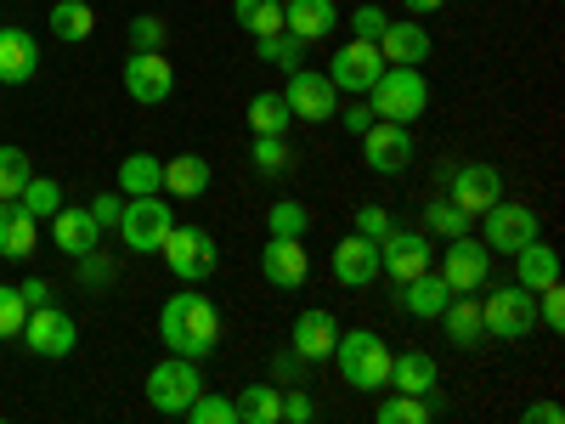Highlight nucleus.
I'll return each mask as SVG.
<instances>
[{"mask_svg": "<svg viewBox=\"0 0 565 424\" xmlns=\"http://www.w3.org/2000/svg\"><path fill=\"white\" fill-rule=\"evenodd\" d=\"M34 357H45V362H63L74 346H79V322L52 300V306H34L29 317H23V335H18Z\"/></svg>", "mask_w": 565, "mask_h": 424, "instance_id": "nucleus-10", "label": "nucleus"}, {"mask_svg": "<svg viewBox=\"0 0 565 424\" xmlns=\"http://www.w3.org/2000/svg\"><path fill=\"white\" fill-rule=\"evenodd\" d=\"M447 300H452V289L441 283L436 266L418 272V277H407V283H396V306H402L407 317H418V322H436V317L447 311Z\"/></svg>", "mask_w": 565, "mask_h": 424, "instance_id": "nucleus-23", "label": "nucleus"}, {"mask_svg": "<svg viewBox=\"0 0 565 424\" xmlns=\"http://www.w3.org/2000/svg\"><path fill=\"white\" fill-rule=\"evenodd\" d=\"M481 317H487V335L492 340H532L537 335V295L532 289H492L487 283V300H481Z\"/></svg>", "mask_w": 565, "mask_h": 424, "instance_id": "nucleus-6", "label": "nucleus"}, {"mask_svg": "<svg viewBox=\"0 0 565 424\" xmlns=\"http://www.w3.org/2000/svg\"><path fill=\"white\" fill-rule=\"evenodd\" d=\"M210 181H215V170H210L204 153H175L164 165V176H159V193H170V199H204Z\"/></svg>", "mask_w": 565, "mask_h": 424, "instance_id": "nucleus-26", "label": "nucleus"}, {"mask_svg": "<svg viewBox=\"0 0 565 424\" xmlns=\"http://www.w3.org/2000/svg\"><path fill=\"white\" fill-rule=\"evenodd\" d=\"M18 204H23L34 221H52L68 199H63V181H52V176H29V181H23V193H18Z\"/></svg>", "mask_w": 565, "mask_h": 424, "instance_id": "nucleus-37", "label": "nucleus"}, {"mask_svg": "<svg viewBox=\"0 0 565 424\" xmlns=\"http://www.w3.org/2000/svg\"><path fill=\"white\" fill-rule=\"evenodd\" d=\"M322 74L334 80L340 97H367L373 80L385 74V57H380V45H373V40H345L340 52L328 57V68H322Z\"/></svg>", "mask_w": 565, "mask_h": 424, "instance_id": "nucleus-11", "label": "nucleus"}, {"mask_svg": "<svg viewBox=\"0 0 565 424\" xmlns=\"http://www.w3.org/2000/svg\"><path fill=\"white\" fill-rule=\"evenodd\" d=\"M334 119H340L351 136H362V130L373 125V108H367V103H340V114H334Z\"/></svg>", "mask_w": 565, "mask_h": 424, "instance_id": "nucleus-52", "label": "nucleus"}, {"mask_svg": "<svg viewBox=\"0 0 565 424\" xmlns=\"http://www.w3.org/2000/svg\"><path fill=\"white\" fill-rule=\"evenodd\" d=\"M295 125V114H289V103H282V91H255L249 97V130L255 136H282Z\"/></svg>", "mask_w": 565, "mask_h": 424, "instance_id": "nucleus-33", "label": "nucleus"}, {"mask_svg": "<svg viewBox=\"0 0 565 424\" xmlns=\"http://www.w3.org/2000/svg\"><path fill=\"white\" fill-rule=\"evenodd\" d=\"M232 407H238V424H282V391L260 380L232 396Z\"/></svg>", "mask_w": 565, "mask_h": 424, "instance_id": "nucleus-30", "label": "nucleus"}, {"mask_svg": "<svg viewBox=\"0 0 565 424\" xmlns=\"http://www.w3.org/2000/svg\"><path fill=\"white\" fill-rule=\"evenodd\" d=\"M170 204L164 193H148V199H125V215H119V232H125V250L130 255H159V244L170 239Z\"/></svg>", "mask_w": 565, "mask_h": 424, "instance_id": "nucleus-9", "label": "nucleus"}, {"mask_svg": "<svg viewBox=\"0 0 565 424\" xmlns=\"http://www.w3.org/2000/svg\"><path fill=\"white\" fill-rule=\"evenodd\" d=\"M391 226H396V221H391V210H380V204H362V210H356V226H351V232H362V239H373V244H380Z\"/></svg>", "mask_w": 565, "mask_h": 424, "instance_id": "nucleus-49", "label": "nucleus"}, {"mask_svg": "<svg viewBox=\"0 0 565 424\" xmlns=\"http://www.w3.org/2000/svg\"><path fill=\"white\" fill-rule=\"evenodd\" d=\"M282 103H289V114L306 119V125H328L340 114V91L322 68H295L289 85H282Z\"/></svg>", "mask_w": 565, "mask_h": 424, "instance_id": "nucleus-12", "label": "nucleus"}, {"mask_svg": "<svg viewBox=\"0 0 565 424\" xmlns=\"http://www.w3.org/2000/svg\"><path fill=\"white\" fill-rule=\"evenodd\" d=\"M306 368H311V362H306V357H295V351H282V357L271 362V373H277V380H282V385H295V380H300V373H306Z\"/></svg>", "mask_w": 565, "mask_h": 424, "instance_id": "nucleus-53", "label": "nucleus"}, {"mask_svg": "<svg viewBox=\"0 0 565 424\" xmlns=\"http://www.w3.org/2000/svg\"><path fill=\"white\" fill-rule=\"evenodd\" d=\"M266 232H271V239H306V232H311V210L300 199H277L266 210Z\"/></svg>", "mask_w": 565, "mask_h": 424, "instance_id": "nucleus-38", "label": "nucleus"}, {"mask_svg": "<svg viewBox=\"0 0 565 424\" xmlns=\"http://www.w3.org/2000/svg\"><path fill=\"white\" fill-rule=\"evenodd\" d=\"M255 57H260V63H271V68H282V74H295V68H306V40H300V34H289V29L260 34V40H255Z\"/></svg>", "mask_w": 565, "mask_h": 424, "instance_id": "nucleus-32", "label": "nucleus"}, {"mask_svg": "<svg viewBox=\"0 0 565 424\" xmlns=\"http://www.w3.org/2000/svg\"><path fill=\"white\" fill-rule=\"evenodd\" d=\"M159 176H164V159H153V153H125V159H119V193H125V199H148V193H159Z\"/></svg>", "mask_w": 565, "mask_h": 424, "instance_id": "nucleus-31", "label": "nucleus"}, {"mask_svg": "<svg viewBox=\"0 0 565 424\" xmlns=\"http://www.w3.org/2000/svg\"><path fill=\"white\" fill-rule=\"evenodd\" d=\"M282 29L300 34L306 45H317L340 29V7L334 0H282Z\"/></svg>", "mask_w": 565, "mask_h": 424, "instance_id": "nucleus-25", "label": "nucleus"}, {"mask_svg": "<svg viewBox=\"0 0 565 424\" xmlns=\"http://www.w3.org/2000/svg\"><path fill=\"white\" fill-rule=\"evenodd\" d=\"M402 7H407L413 18H430V12H441V7H447V0H402Z\"/></svg>", "mask_w": 565, "mask_h": 424, "instance_id": "nucleus-55", "label": "nucleus"}, {"mask_svg": "<svg viewBox=\"0 0 565 424\" xmlns=\"http://www.w3.org/2000/svg\"><path fill=\"white\" fill-rule=\"evenodd\" d=\"M181 418H193V424H238V407H232V396H221V391H199Z\"/></svg>", "mask_w": 565, "mask_h": 424, "instance_id": "nucleus-41", "label": "nucleus"}, {"mask_svg": "<svg viewBox=\"0 0 565 424\" xmlns=\"http://www.w3.org/2000/svg\"><path fill=\"white\" fill-rule=\"evenodd\" d=\"M514 283H521V289H548V283H559V255L537 239V244H526L521 255H514Z\"/></svg>", "mask_w": 565, "mask_h": 424, "instance_id": "nucleus-29", "label": "nucleus"}, {"mask_svg": "<svg viewBox=\"0 0 565 424\" xmlns=\"http://www.w3.org/2000/svg\"><path fill=\"white\" fill-rule=\"evenodd\" d=\"M328 272H334L340 289H367V283H380V244L362 239V232H345L328 255Z\"/></svg>", "mask_w": 565, "mask_h": 424, "instance_id": "nucleus-17", "label": "nucleus"}, {"mask_svg": "<svg viewBox=\"0 0 565 424\" xmlns=\"http://www.w3.org/2000/svg\"><path fill=\"white\" fill-rule=\"evenodd\" d=\"M436 322L447 328V340H452L458 351H476V346L487 340V317H481V300H476V295H452Z\"/></svg>", "mask_w": 565, "mask_h": 424, "instance_id": "nucleus-27", "label": "nucleus"}, {"mask_svg": "<svg viewBox=\"0 0 565 424\" xmlns=\"http://www.w3.org/2000/svg\"><path fill=\"white\" fill-rule=\"evenodd\" d=\"M97 244H103V226H97V215H90V204H63L52 215V250H63L68 261L90 255Z\"/></svg>", "mask_w": 565, "mask_h": 424, "instance_id": "nucleus-20", "label": "nucleus"}, {"mask_svg": "<svg viewBox=\"0 0 565 424\" xmlns=\"http://www.w3.org/2000/svg\"><path fill=\"white\" fill-rule=\"evenodd\" d=\"M430 418H436V402L407 396V391H396V396L380 402V424H430Z\"/></svg>", "mask_w": 565, "mask_h": 424, "instance_id": "nucleus-39", "label": "nucleus"}, {"mask_svg": "<svg viewBox=\"0 0 565 424\" xmlns=\"http://www.w3.org/2000/svg\"><path fill=\"white\" fill-rule=\"evenodd\" d=\"M45 18H52V34L63 45H79V40H90V29H97V12H90L85 0H57Z\"/></svg>", "mask_w": 565, "mask_h": 424, "instance_id": "nucleus-34", "label": "nucleus"}, {"mask_svg": "<svg viewBox=\"0 0 565 424\" xmlns=\"http://www.w3.org/2000/svg\"><path fill=\"white\" fill-rule=\"evenodd\" d=\"M130 52H164V40H170V29H164V18H153V12H141V18H130Z\"/></svg>", "mask_w": 565, "mask_h": 424, "instance_id": "nucleus-43", "label": "nucleus"}, {"mask_svg": "<svg viewBox=\"0 0 565 424\" xmlns=\"http://www.w3.org/2000/svg\"><path fill=\"white\" fill-rule=\"evenodd\" d=\"M23 317H29V306L18 295V283H0V340H18L23 335Z\"/></svg>", "mask_w": 565, "mask_h": 424, "instance_id": "nucleus-45", "label": "nucleus"}, {"mask_svg": "<svg viewBox=\"0 0 565 424\" xmlns=\"http://www.w3.org/2000/svg\"><path fill=\"white\" fill-rule=\"evenodd\" d=\"M367 108H373V119H396V125H413L424 108H430V80H424L418 68L385 63V74L373 80V91H367Z\"/></svg>", "mask_w": 565, "mask_h": 424, "instance_id": "nucleus-3", "label": "nucleus"}, {"mask_svg": "<svg viewBox=\"0 0 565 424\" xmlns=\"http://www.w3.org/2000/svg\"><path fill=\"white\" fill-rule=\"evenodd\" d=\"M430 266H436V239L424 226H391L380 239V277L407 283V277L430 272Z\"/></svg>", "mask_w": 565, "mask_h": 424, "instance_id": "nucleus-8", "label": "nucleus"}, {"mask_svg": "<svg viewBox=\"0 0 565 424\" xmlns=\"http://www.w3.org/2000/svg\"><path fill=\"white\" fill-rule=\"evenodd\" d=\"M232 18H238V29H244L249 40L277 34V29H282V0H232Z\"/></svg>", "mask_w": 565, "mask_h": 424, "instance_id": "nucleus-36", "label": "nucleus"}, {"mask_svg": "<svg viewBox=\"0 0 565 424\" xmlns=\"http://www.w3.org/2000/svg\"><path fill=\"white\" fill-rule=\"evenodd\" d=\"M476 221L487 226V250H492V255H521L526 244H537V239H543L537 210H532V204H514V199H498V204H492V210H481Z\"/></svg>", "mask_w": 565, "mask_h": 424, "instance_id": "nucleus-7", "label": "nucleus"}, {"mask_svg": "<svg viewBox=\"0 0 565 424\" xmlns=\"http://www.w3.org/2000/svg\"><path fill=\"white\" fill-rule=\"evenodd\" d=\"M424 232L430 239H463V232H476V215L458 210L452 199H430L424 204Z\"/></svg>", "mask_w": 565, "mask_h": 424, "instance_id": "nucleus-35", "label": "nucleus"}, {"mask_svg": "<svg viewBox=\"0 0 565 424\" xmlns=\"http://www.w3.org/2000/svg\"><path fill=\"white\" fill-rule=\"evenodd\" d=\"M334 340H340V317L328 306H306L289 328V351L306 357V362H328L334 357Z\"/></svg>", "mask_w": 565, "mask_h": 424, "instance_id": "nucleus-18", "label": "nucleus"}, {"mask_svg": "<svg viewBox=\"0 0 565 424\" xmlns=\"http://www.w3.org/2000/svg\"><path fill=\"white\" fill-rule=\"evenodd\" d=\"M159 255H164L170 277H181V283H210L215 266H221L215 232H210V226H181V221L170 226V239L159 244Z\"/></svg>", "mask_w": 565, "mask_h": 424, "instance_id": "nucleus-5", "label": "nucleus"}, {"mask_svg": "<svg viewBox=\"0 0 565 424\" xmlns=\"http://www.w3.org/2000/svg\"><path fill=\"white\" fill-rule=\"evenodd\" d=\"M537 328H548V335H559V328H565V289H559V283L537 289Z\"/></svg>", "mask_w": 565, "mask_h": 424, "instance_id": "nucleus-46", "label": "nucleus"}, {"mask_svg": "<svg viewBox=\"0 0 565 424\" xmlns=\"http://www.w3.org/2000/svg\"><path fill=\"white\" fill-rule=\"evenodd\" d=\"M441 283H447L452 295L487 289V283H492V250L476 244L469 232H463V239H447V250H441Z\"/></svg>", "mask_w": 565, "mask_h": 424, "instance_id": "nucleus-14", "label": "nucleus"}, {"mask_svg": "<svg viewBox=\"0 0 565 424\" xmlns=\"http://www.w3.org/2000/svg\"><path fill=\"white\" fill-rule=\"evenodd\" d=\"M29 176H34V165L23 148H0V199H18Z\"/></svg>", "mask_w": 565, "mask_h": 424, "instance_id": "nucleus-42", "label": "nucleus"}, {"mask_svg": "<svg viewBox=\"0 0 565 424\" xmlns=\"http://www.w3.org/2000/svg\"><path fill=\"white\" fill-rule=\"evenodd\" d=\"M34 215L18 199H0V261H29L34 255Z\"/></svg>", "mask_w": 565, "mask_h": 424, "instance_id": "nucleus-28", "label": "nucleus"}, {"mask_svg": "<svg viewBox=\"0 0 565 424\" xmlns=\"http://www.w3.org/2000/svg\"><path fill=\"white\" fill-rule=\"evenodd\" d=\"M170 91H175V68L164 52H130L125 57V97L136 108H159L170 103Z\"/></svg>", "mask_w": 565, "mask_h": 424, "instance_id": "nucleus-15", "label": "nucleus"}, {"mask_svg": "<svg viewBox=\"0 0 565 424\" xmlns=\"http://www.w3.org/2000/svg\"><path fill=\"white\" fill-rule=\"evenodd\" d=\"M385 23H391V12L367 0V7H356V12H351V40H380V34H385Z\"/></svg>", "mask_w": 565, "mask_h": 424, "instance_id": "nucleus-47", "label": "nucleus"}, {"mask_svg": "<svg viewBox=\"0 0 565 424\" xmlns=\"http://www.w3.org/2000/svg\"><path fill=\"white\" fill-rule=\"evenodd\" d=\"M159 340H164V351L193 357V362H204L221 346V311L199 283H186L181 295H170L159 306Z\"/></svg>", "mask_w": 565, "mask_h": 424, "instance_id": "nucleus-1", "label": "nucleus"}, {"mask_svg": "<svg viewBox=\"0 0 565 424\" xmlns=\"http://www.w3.org/2000/svg\"><path fill=\"white\" fill-rule=\"evenodd\" d=\"M199 391H204V368H199L193 357L164 351V362H153V368H148V407H153V413H164V418L186 413Z\"/></svg>", "mask_w": 565, "mask_h": 424, "instance_id": "nucleus-4", "label": "nucleus"}, {"mask_svg": "<svg viewBox=\"0 0 565 424\" xmlns=\"http://www.w3.org/2000/svg\"><path fill=\"white\" fill-rule=\"evenodd\" d=\"M40 74V40L18 23H0V85H29Z\"/></svg>", "mask_w": 565, "mask_h": 424, "instance_id": "nucleus-22", "label": "nucleus"}, {"mask_svg": "<svg viewBox=\"0 0 565 424\" xmlns=\"http://www.w3.org/2000/svg\"><path fill=\"white\" fill-rule=\"evenodd\" d=\"M373 45H380V57L385 63H402V68H418V63H430V29H424V23H413V18H391L385 23V34L380 40H373Z\"/></svg>", "mask_w": 565, "mask_h": 424, "instance_id": "nucleus-21", "label": "nucleus"}, {"mask_svg": "<svg viewBox=\"0 0 565 424\" xmlns=\"http://www.w3.org/2000/svg\"><path fill=\"white\" fill-rule=\"evenodd\" d=\"M260 272H266L271 289H306V277H311L306 239H266L260 244Z\"/></svg>", "mask_w": 565, "mask_h": 424, "instance_id": "nucleus-19", "label": "nucleus"}, {"mask_svg": "<svg viewBox=\"0 0 565 424\" xmlns=\"http://www.w3.org/2000/svg\"><path fill=\"white\" fill-rule=\"evenodd\" d=\"M362 159L373 176H402L413 165V125H396V119H373L362 136Z\"/></svg>", "mask_w": 565, "mask_h": 424, "instance_id": "nucleus-13", "label": "nucleus"}, {"mask_svg": "<svg viewBox=\"0 0 565 424\" xmlns=\"http://www.w3.org/2000/svg\"><path fill=\"white\" fill-rule=\"evenodd\" d=\"M391 346L373 335V328H340V340H334V357L328 362H340V380L362 396L373 391H391Z\"/></svg>", "mask_w": 565, "mask_h": 424, "instance_id": "nucleus-2", "label": "nucleus"}, {"mask_svg": "<svg viewBox=\"0 0 565 424\" xmlns=\"http://www.w3.org/2000/svg\"><path fill=\"white\" fill-rule=\"evenodd\" d=\"M90 215H97V226L108 232H119V215H125V193H97V199H90Z\"/></svg>", "mask_w": 565, "mask_h": 424, "instance_id": "nucleus-50", "label": "nucleus"}, {"mask_svg": "<svg viewBox=\"0 0 565 424\" xmlns=\"http://www.w3.org/2000/svg\"><path fill=\"white\" fill-rule=\"evenodd\" d=\"M74 277H79V289L103 295L108 283H114V261H108L103 250H90V255H79V261H74Z\"/></svg>", "mask_w": 565, "mask_h": 424, "instance_id": "nucleus-44", "label": "nucleus"}, {"mask_svg": "<svg viewBox=\"0 0 565 424\" xmlns=\"http://www.w3.org/2000/svg\"><path fill=\"white\" fill-rule=\"evenodd\" d=\"M311 418H317V396L311 391H300V385L282 391V424H311Z\"/></svg>", "mask_w": 565, "mask_h": 424, "instance_id": "nucleus-48", "label": "nucleus"}, {"mask_svg": "<svg viewBox=\"0 0 565 424\" xmlns=\"http://www.w3.org/2000/svg\"><path fill=\"white\" fill-rule=\"evenodd\" d=\"M447 199H452L458 210H469V215L492 210V204L503 199V170H498V165H487V159L452 165V176H447Z\"/></svg>", "mask_w": 565, "mask_h": 424, "instance_id": "nucleus-16", "label": "nucleus"}, {"mask_svg": "<svg viewBox=\"0 0 565 424\" xmlns=\"http://www.w3.org/2000/svg\"><path fill=\"white\" fill-rule=\"evenodd\" d=\"M391 385L441 407V368H436L430 351H402V357H391Z\"/></svg>", "mask_w": 565, "mask_h": 424, "instance_id": "nucleus-24", "label": "nucleus"}, {"mask_svg": "<svg viewBox=\"0 0 565 424\" xmlns=\"http://www.w3.org/2000/svg\"><path fill=\"white\" fill-rule=\"evenodd\" d=\"M18 295H23V306H29V311H34V306H52V283H45V277L34 272V277H23V283H18Z\"/></svg>", "mask_w": 565, "mask_h": 424, "instance_id": "nucleus-51", "label": "nucleus"}, {"mask_svg": "<svg viewBox=\"0 0 565 424\" xmlns=\"http://www.w3.org/2000/svg\"><path fill=\"white\" fill-rule=\"evenodd\" d=\"M526 424H559L565 418V407L559 402H526V413H521Z\"/></svg>", "mask_w": 565, "mask_h": 424, "instance_id": "nucleus-54", "label": "nucleus"}, {"mask_svg": "<svg viewBox=\"0 0 565 424\" xmlns=\"http://www.w3.org/2000/svg\"><path fill=\"white\" fill-rule=\"evenodd\" d=\"M249 159H255L260 176H289V165H295V153H289V141H282V136H255Z\"/></svg>", "mask_w": 565, "mask_h": 424, "instance_id": "nucleus-40", "label": "nucleus"}]
</instances>
